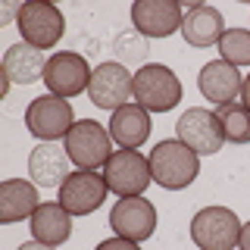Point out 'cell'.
<instances>
[{
  "label": "cell",
  "mask_w": 250,
  "mask_h": 250,
  "mask_svg": "<svg viewBox=\"0 0 250 250\" xmlns=\"http://www.w3.org/2000/svg\"><path fill=\"white\" fill-rule=\"evenodd\" d=\"M241 104L250 109V75H244V88H241Z\"/></svg>",
  "instance_id": "obj_27"
},
{
  "label": "cell",
  "mask_w": 250,
  "mask_h": 250,
  "mask_svg": "<svg viewBox=\"0 0 250 250\" xmlns=\"http://www.w3.org/2000/svg\"><path fill=\"white\" fill-rule=\"evenodd\" d=\"M25 125L28 131L35 135L38 141H47V144H53V141H66V135L72 131L75 125V116H72V104L69 100L57 97V94H41V97H35L25 109Z\"/></svg>",
  "instance_id": "obj_7"
},
{
  "label": "cell",
  "mask_w": 250,
  "mask_h": 250,
  "mask_svg": "<svg viewBox=\"0 0 250 250\" xmlns=\"http://www.w3.org/2000/svg\"><path fill=\"white\" fill-rule=\"evenodd\" d=\"M88 100L97 109H122L125 104H135V75L128 72V66L109 60L94 66L91 84H88Z\"/></svg>",
  "instance_id": "obj_6"
},
{
  "label": "cell",
  "mask_w": 250,
  "mask_h": 250,
  "mask_svg": "<svg viewBox=\"0 0 250 250\" xmlns=\"http://www.w3.org/2000/svg\"><path fill=\"white\" fill-rule=\"evenodd\" d=\"M153 131L150 113L138 104H125L122 109H116L109 116V138L122 147V150H138Z\"/></svg>",
  "instance_id": "obj_16"
},
{
  "label": "cell",
  "mask_w": 250,
  "mask_h": 250,
  "mask_svg": "<svg viewBox=\"0 0 250 250\" xmlns=\"http://www.w3.org/2000/svg\"><path fill=\"white\" fill-rule=\"evenodd\" d=\"M175 138L182 141V144H188L197 156H213V153L222 150V144H225L216 113L200 109V106H191V109H185V113L178 116Z\"/></svg>",
  "instance_id": "obj_11"
},
{
  "label": "cell",
  "mask_w": 250,
  "mask_h": 250,
  "mask_svg": "<svg viewBox=\"0 0 250 250\" xmlns=\"http://www.w3.org/2000/svg\"><path fill=\"white\" fill-rule=\"evenodd\" d=\"M109 229L116 231V238L141 244L156 231V207L147 197H122L109 209Z\"/></svg>",
  "instance_id": "obj_12"
},
{
  "label": "cell",
  "mask_w": 250,
  "mask_h": 250,
  "mask_svg": "<svg viewBox=\"0 0 250 250\" xmlns=\"http://www.w3.org/2000/svg\"><path fill=\"white\" fill-rule=\"evenodd\" d=\"M182 35H185V41L194 44V47H213V44L222 41V35H225V19L216 6L197 3L185 13Z\"/></svg>",
  "instance_id": "obj_19"
},
{
  "label": "cell",
  "mask_w": 250,
  "mask_h": 250,
  "mask_svg": "<svg viewBox=\"0 0 250 250\" xmlns=\"http://www.w3.org/2000/svg\"><path fill=\"white\" fill-rule=\"evenodd\" d=\"M72 219L66 209H62L60 200H50V203H41L35 209V216L28 219V229H31V238L41 241V244H50V247H60L69 241L72 234Z\"/></svg>",
  "instance_id": "obj_18"
},
{
  "label": "cell",
  "mask_w": 250,
  "mask_h": 250,
  "mask_svg": "<svg viewBox=\"0 0 250 250\" xmlns=\"http://www.w3.org/2000/svg\"><path fill=\"white\" fill-rule=\"evenodd\" d=\"M91 72H94V69L88 66V60H84L82 53H75V50L50 53L47 69H44L47 94H57V97H62V100L78 97L82 91H88Z\"/></svg>",
  "instance_id": "obj_9"
},
{
  "label": "cell",
  "mask_w": 250,
  "mask_h": 250,
  "mask_svg": "<svg viewBox=\"0 0 250 250\" xmlns=\"http://www.w3.org/2000/svg\"><path fill=\"white\" fill-rule=\"evenodd\" d=\"M182 100V82L163 62H147L135 72V104L147 113H169Z\"/></svg>",
  "instance_id": "obj_3"
},
{
  "label": "cell",
  "mask_w": 250,
  "mask_h": 250,
  "mask_svg": "<svg viewBox=\"0 0 250 250\" xmlns=\"http://www.w3.org/2000/svg\"><path fill=\"white\" fill-rule=\"evenodd\" d=\"M104 182L109 194L116 197H144V191L150 188V156L141 150H116L104 166Z\"/></svg>",
  "instance_id": "obj_5"
},
{
  "label": "cell",
  "mask_w": 250,
  "mask_h": 250,
  "mask_svg": "<svg viewBox=\"0 0 250 250\" xmlns=\"http://www.w3.org/2000/svg\"><path fill=\"white\" fill-rule=\"evenodd\" d=\"M113 53H116V62H122V66H128V62H141V66H147V38L138 35L135 28L122 31V35H116L113 41Z\"/></svg>",
  "instance_id": "obj_23"
},
{
  "label": "cell",
  "mask_w": 250,
  "mask_h": 250,
  "mask_svg": "<svg viewBox=\"0 0 250 250\" xmlns=\"http://www.w3.org/2000/svg\"><path fill=\"white\" fill-rule=\"evenodd\" d=\"M113 144L116 141L109 138V128H104L97 119H78L72 125V131L66 135V141H62L72 166L88 172H97L106 166V160L116 153Z\"/></svg>",
  "instance_id": "obj_2"
},
{
  "label": "cell",
  "mask_w": 250,
  "mask_h": 250,
  "mask_svg": "<svg viewBox=\"0 0 250 250\" xmlns=\"http://www.w3.org/2000/svg\"><path fill=\"white\" fill-rule=\"evenodd\" d=\"M219 47V60L238 66H250V28H225Z\"/></svg>",
  "instance_id": "obj_22"
},
{
  "label": "cell",
  "mask_w": 250,
  "mask_h": 250,
  "mask_svg": "<svg viewBox=\"0 0 250 250\" xmlns=\"http://www.w3.org/2000/svg\"><path fill=\"white\" fill-rule=\"evenodd\" d=\"M241 222L229 207H203L191 219V241L200 250H234L241 241Z\"/></svg>",
  "instance_id": "obj_4"
},
{
  "label": "cell",
  "mask_w": 250,
  "mask_h": 250,
  "mask_svg": "<svg viewBox=\"0 0 250 250\" xmlns=\"http://www.w3.org/2000/svg\"><path fill=\"white\" fill-rule=\"evenodd\" d=\"M216 119H219V128H222V138L229 144H250V109L241 100L216 106Z\"/></svg>",
  "instance_id": "obj_21"
},
{
  "label": "cell",
  "mask_w": 250,
  "mask_h": 250,
  "mask_svg": "<svg viewBox=\"0 0 250 250\" xmlns=\"http://www.w3.org/2000/svg\"><path fill=\"white\" fill-rule=\"evenodd\" d=\"M150 175L166 191H182L200 175V156L178 138H166L150 150Z\"/></svg>",
  "instance_id": "obj_1"
},
{
  "label": "cell",
  "mask_w": 250,
  "mask_h": 250,
  "mask_svg": "<svg viewBox=\"0 0 250 250\" xmlns=\"http://www.w3.org/2000/svg\"><path fill=\"white\" fill-rule=\"evenodd\" d=\"M44 69H47V60L38 47H31L25 41L6 47L3 53V75L10 78L13 84H35V82H44Z\"/></svg>",
  "instance_id": "obj_20"
},
{
  "label": "cell",
  "mask_w": 250,
  "mask_h": 250,
  "mask_svg": "<svg viewBox=\"0 0 250 250\" xmlns=\"http://www.w3.org/2000/svg\"><path fill=\"white\" fill-rule=\"evenodd\" d=\"M69 166H72V160H69L66 147L47 144V141L31 147V153H28V175L38 188H57L60 191L62 182L72 175Z\"/></svg>",
  "instance_id": "obj_15"
},
{
  "label": "cell",
  "mask_w": 250,
  "mask_h": 250,
  "mask_svg": "<svg viewBox=\"0 0 250 250\" xmlns=\"http://www.w3.org/2000/svg\"><path fill=\"white\" fill-rule=\"evenodd\" d=\"M16 28H19L25 44L38 47V50H50V47L60 44L62 31H66V19H62L60 6L35 0V3H22Z\"/></svg>",
  "instance_id": "obj_8"
},
{
  "label": "cell",
  "mask_w": 250,
  "mask_h": 250,
  "mask_svg": "<svg viewBox=\"0 0 250 250\" xmlns=\"http://www.w3.org/2000/svg\"><path fill=\"white\" fill-rule=\"evenodd\" d=\"M185 13L175 0H135L131 3V28L138 35L150 38H169L182 31Z\"/></svg>",
  "instance_id": "obj_13"
},
{
  "label": "cell",
  "mask_w": 250,
  "mask_h": 250,
  "mask_svg": "<svg viewBox=\"0 0 250 250\" xmlns=\"http://www.w3.org/2000/svg\"><path fill=\"white\" fill-rule=\"evenodd\" d=\"M241 88H244V75L225 60H209L197 72V91L216 106L241 100Z\"/></svg>",
  "instance_id": "obj_14"
},
{
  "label": "cell",
  "mask_w": 250,
  "mask_h": 250,
  "mask_svg": "<svg viewBox=\"0 0 250 250\" xmlns=\"http://www.w3.org/2000/svg\"><path fill=\"white\" fill-rule=\"evenodd\" d=\"M238 250H250V222H244V229H241V241H238Z\"/></svg>",
  "instance_id": "obj_25"
},
{
  "label": "cell",
  "mask_w": 250,
  "mask_h": 250,
  "mask_svg": "<svg viewBox=\"0 0 250 250\" xmlns=\"http://www.w3.org/2000/svg\"><path fill=\"white\" fill-rule=\"evenodd\" d=\"M109 188L104 182V172H88V169H75L72 175L62 182L60 188V203L69 216H91L104 207Z\"/></svg>",
  "instance_id": "obj_10"
},
{
  "label": "cell",
  "mask_w": 250,
  "mask_h": 250,
  "mask_svg": "<svg viewBox=\"0 0 250 250\" xmlns=\"http://www.w3.org/2000/svg\"><path fill=\"white\" fill-rule=\"evenodd\" d=\"M19 250H57V247H50V244H41V241H25Z\"/></svg>",
  "instance_id": "obj_26"
},
{
  "label": "cell",
  "mask_w": 250,
  "mask_h": 250,
  "mask_svg": "<svg viewBox=\"0 0 250 250\" xmlns=\"http://www.w3.org/2000/svg\"><path fill=\"white\" fill-rule=\"evenodd\" d=\"M38 207H41V197H38V185L35 182L6 178V182L0 185V222L3 225L31 219Z\"/></svg>",
  "instance_id": "obj_17"
},
{
  "label": "cell",
  "mask_w": 250,
  "mask_h": 250,
  "mask_svg": "<svg viewBox=\"0 0 250 250\" xmlns=\"http://www.w3.org/2000/svg\"><path fill=\"white\" fill-rule=\"evenodd\" d=\"M94 250H141L135 241H125V238H106V241H100Z\"/></svg>",
  "instance_id": "obj_24"
}]
</instances>
